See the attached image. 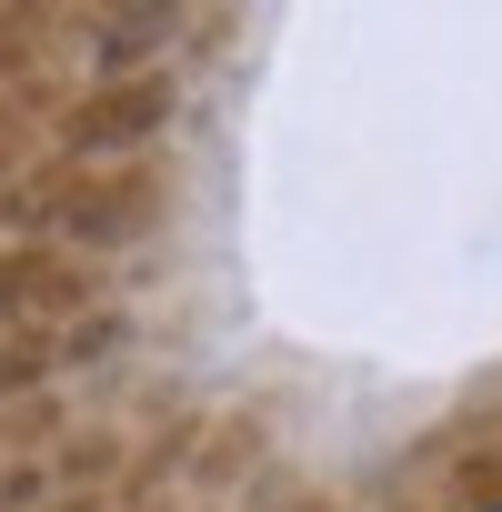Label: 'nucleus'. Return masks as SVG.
<instances>
[]
</instances>
